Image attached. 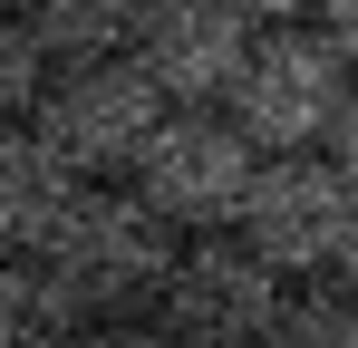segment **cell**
I'll return each mask as SVG.
<instances>
[{"instance_id":"obj_2","label":"cell","mask_w":358,"mask_h":348,"mask_svg":"<svg viewBox=\"0 0 358 348\" xmlns=\"http://www.w3.org/2000/svg\"><path fill=\"white\" fill-rule=\"evenodd\" d=\"M165 261H175V232L155 223L126 184H78L59 232L39 242V271L68 290L78 319H126L136 300H155Z\"/></svg>"},{"instance_id":"obj_6","label":"cell","mask_w":358,"mask_h":348,"mask_svg":"<svg viewBox=\"0 0 358 348\" xmlns=\"http://www.w3.org/2000/svg\"><path fill=\"white\" fill-rule=\"evenodd\" d=\"M281 290L291 281H271L233 232H203V242H175V261L155 281V329L175 348H262Z\"/></svg>"},{"instance_id":"obj_17","label":"cell","mask_w":358,"mask_h":348,"mask_svg":"<svg viewBox=\"0 0 358 348\" xmlns=\"http://www.w3.org/2000/svg\"><path fill=\"white\" fill-rule=\"evenodd\" d=\"M0 20H20V0H0Z\"/></svg>"},{"instance_id":"obj_8","label":"cell","mask_w":358,"mask_h":348,"mask_svg":"<svg viewBox=\"0 0 358 348\" xmlns=\"http://www.w3.org/2000/svg\"><path fill=\"white\" fill-rule=\"evenodd\" d=\"M68 203H78V174L49 155V136L29 116L0 126V261H39V242L59 232Z\"/></svg>"},{"instance_id":"obj_3","label":"cell","mask_w":358,"mask_h":348,"mask_svg":"<svg viewBox=\"0 0 358 348\" xmlns=\"http://www.w3.org/2000/svg\"><path fill=\"white\" fill-rule=\"evenodd\" d=\"M233 242L271 281H339V261L358 242V194L320 155H262L233 203Z\"/></svg>"},{"instance_id":"obj_5","label":"cell","mask_w":358,"mask_h":348,"mask_svg":"<svg viewBox=\"0 0 358 348\" xmlns=\"http://www.w3.org/2000/svg\"><path fill=\"white\" fill-rule=\"evenodd\" d=\"M155 116H165V97H155L126 58H68V68H49L29 126L49 136V155H59L78 184H117V174L136 165V145L155 136Z\"/></svg>"},{"instance_id":"obj_13","label":"cell","mask_w":358,"mask_h":348,"mask_svg":"<svg viewBox=\"0 0 358 348\" xmlns=\"http://www.w3.org/2000/svg\"><path fill=\"white\" fill-rule=\"evenodd\" d=\"M320 165H329V174H339V184L358 194V87L339 97V116H329V136H320Z\"/></svg>"},{"instance_id":"obj_11","label":"cell","mask_w":358,"mask_h":348,"mask_svg":"<svg viewBox=\"0 0 358 348\" xmlns=\"http://www.w3.org/2000/svg\"><path fill=\"white\" fill-rule=\"evenodd\" d=\"M262 348H358V300L339 281H300L281 290V310H271V339Z\"/></svg>"},{"instance_id":"obj_15","label":"cell","mask_w":358,"mask_h":348,"mask_svg":"<svg viewBox=\"0 0 358 348\" xmlns=\"http://www.w3.org/2000/svg\"><path fill=\"white\" fill-rule=\"evenodd\" d=\"M223 10H233L242 29H281V20H310L320 0H223Z\"/></svg>"},{"instance_id":"obj_14","label":"cell","mask_w":358,"mask_h":348,"mask_svg":"<svg viewBox=\"0 0 358 348\" xmlns=\"http://www.w3.org/2000/svg\"><path fill=\"white\" fill-rule=\"evenodd\" d=\"M310 29H320V39H329V58L358 78V0H320V10H310Z\"/></svg>"},{"instance_id":"obj_10","label":"cell","mask_w":358,"mask_h":348,"mask_svg":"<svg viewBox=\"0 0 358 348\" xmlns=\"http://www.w3.org/2000/svg\"><path fill=\"white\" fill-rule=\"evenodd\" d=\"M126 20H136V0H20V29L39 39L49 68H68V58H117Z\"/></svg>"},{"instance_id":"obj_9","label":"cell","mask_w":358,"mask_h":348,"mask_svg":"<svg viewBox=\"0 0 358 348\" xmlns=\"http://www.w3.org/2000/svg\"><path fill=\"white\" fill-rule=\"evenodd\" d=\"M87 329L97 319H78L39 261H0V348H78Z\"/></svg>"},{"instance_id":"obj_1","label":"cell","mask_w":358,"mask_h":348,"mask_svg":"<svg viewBox=\"0 0 358 348\" xmlns=\"http://www.w3.org/2000/svg\"><path fill=\"white\" fill-rule=\"evenodd\" d=\"M349 87L358 78L329 58V39L310 20H281V29H252L242 39V68L223 78L213 116L233 126L252 155H320V136H329V116H339Z\"/></svg>"},{"instance_id":"obj_4","label":"cell","mask_w":358,"mask_h":348,"mask_svg":"<svg viewBox=\"0 0 358 348\" xmlns=\"http://www.w3.org/2000/svg\"><path fill=\"white\" fill-rule=\"evenodd\" d=\"M252 165H262V155H252L213 107H165L155 136L136 145V165H126L117 184L175 232V242H203V232H233V203H242V184H252Z\"/></svg>"},{"instance_id":"obj_7","label":"cell","mask_w":358,"mask_h":348,"mask_svg":"<svg viewBox=\"0 0 358 348\" xmlns=\"http://www.w3.org/2000/svg\"><path fill=\"white\" fill-rule=\"evenodd\" d=\"M242 29L223 0H136V20H126V68L165 97V107H213L223 97V78L242 68Z\"/></svg>"},{"instance_id":"obj_16","label":"cell","mask_w":358,"mask_h":348,"mask_svg":"<svg viewBox=\"0 0 358 348\" xmlns=\"http://www.w3.org/2000/svg\"><path fill=\"white\" fill-rule=\"evenodd\" d=\"M339 290H349V300H358V242H349V261H339Z\"/></svg>"},{"instance_id":"obj_12","label":"cell","mask_w":358,"mask_h":348,"mask_svg":"<svg viewBox=\"0 0 358 348\" xmlns=\"http://www.w3.org/2000/svg\"><path fill=\"white\" fill-rule=\"evenodd\" d=\"M39 87H49V58H39V39H29L20 20H0V126H20V116L39 107Z\"/></svg>"}]
</instances>
